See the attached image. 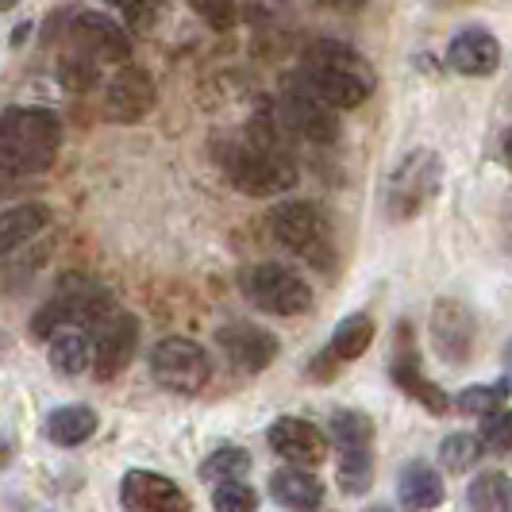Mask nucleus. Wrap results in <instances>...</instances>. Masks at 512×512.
Returning a JSON list of instances; mask_svg holds the SVG:
<instances>
[{"label":"nucleus","instance_id":"f257e3e1","mask_svg":"<svg viewBox=\"0 0 512 512\" xmlns=\"http://www.w3.org/2000/svg\"><path fill=\"white\" fill-rule=\"evenodd\" d=\"M228 178L247 197H278L297 185V162L278 147V135L266 120H255L228 151Z\"/></svg>","mask_w":512,"mask_h":512},{"label":"nucleus","instance_id":"f03ea898","mask_svg":"<svg viewBox=\"0 0 512 512\" xmlns=\"http://www.w3.org/2000/svg\"><path fill=\"white\" fill-rule=\"evenodd\" d=\"M62 147V124L51 108H8L0 124L4 178H31L51 170Z\"/></svg>","mask_w":512,"mask_h":512},{"label":"nucleus","instance_id":"7ed1b4c3","mask_svg":"<svg viewBox=\"0 0 512 512\" xmlns=\"http://www.w3.org/2000/svg\"><path fill=\"white\" fill-rule=\"evenodd\" d=\"M305 81L316 97L332 104V108H359L370 93H374V70L355 47L335 43V39H320L312 43L305 58Z\"/></svg>","mask_w":512,"mask_h":512},{"label":"nucleus","instance_id":"20e7f679","mask_svg":"<svg viewBox=\"0 0 512 512\" xmlns=\"http://www.w3.org/2000/svg\"><path fill=\"white\" fill-rule=\"evenodd\" d=\"M270 231L274 239L282 243L285 251L301 255L305 262H312L316 270L332 274L335 251H332V228L324 220V212L312 205V201H285L274 208L270 216Z\"/></svg>","mask_w":512,"mask_h":512},{"label":"nucleus","instance_id":"39448f33","mask_svg":"<svg viewBox=\"0 0 512 512\" xmlns=\"http://www.w3.org/2000/svg\"><path fill=\"white\" fill-rule=\"evenodd\" d=\"M439 181H443V162L436 151L428 147H416L409 151L397 170L385 181V208H389V220H409L420 208L428 205L439 193Z\"/></svg>","mask_w":512,"mask_h":512},{"label":"nucleus","instance_id":"423d86ee","mask_svg":"<svg viewBox=\"0 0 512 512\" xmlns=\"http://www.w3.org/2000/svg\"><path fill=\"white\" fill-rule=\"evenodd\" d=\"M151 378L166 393H178V397H197L208 382H212V359L197 339H185V335H170V339H158L151 351Z\"/></svg>","mask_w":512,"mask_h":512},{"label":"nucleus","instance_id":"0eeeda50","mask_svg":"<svg viewBox=\"0 0 512 512\" xmlns=\"http://www.w3.org/2000/svg\"><path fill=\"white\" fill-rule=\"evenodd\" d=\"M243 293L247 301L270 316H301L312 308V289L305 278L285 270L278 262H258L243 274Z\"/></svg>","mask_w":512,"mask_h":512},{"label":"nucleus","instance_id":"6e6552de","mask_svg":"<svg viewBox=\"0 0 512 512\" xmlns=\"http://www.w3.org/2000/svg\"><path fill=\"white\" fill-rule=\"evenodd\" d=\"M474 347H478V320H474L470 305L443 297L432 308V351L447 366H466L474 359Z\"/></svg>","mask_w":512,"mask_h":512},{"label":"nucleus","instance_id":"1a4fd4ad","mask_svg":"<svg viewBox=\"0 0 512 512\" xmlns=\"http://www.w3.org/2000/svg\"><path fill=\"white\" fill-rule=\"evenodd\" d=\"M389 374H393V382L401 393H409L412 401H420L428 412H443L451 409V401H447V393L439 389L436 382H428L424 378V366H420V351H416V335H412V324L409 320H401L397 324V339H393V362H389Z\"/></svg>","mask_w":512,"mask_h":512},{"label":"nucleus","instance_id":"9d476101","mask_svg":"<svg viewBox=\"0 0 512 512\" xmlns=\"http://www.w3.org/2000/svg\"><path fill=\"white\" fill-rule=\"evenodd\" d=\"M332 112V104L324 101V97H316L305 81L289 85L282 104H278V116L285 120V128L293 131V135H301V139H308V143H320V147H328V143L339 139V124H335Z\"/></svg>","mask_w":512,"mask_h":512},{"label":"nucleus","instance_id":"9b49d317","mask_svg":"<svg viewBox=\"0 0 512 512\" xmlns=\"http://www.w3.org/2000/svg\"><path fill=\"white\" fill-rule=\"evenodd\" d=\"M139 351V320L131 312L108 316L101 328L93 332V378L112 382L128 370V362Z\"/></svg>","mask_w":512,"mask_h":512},{"label":"nucleus","instance_id":"f8f14e48","mask_svg":"<svg viewBox=\"0 0 512 512\" xmlns=\"http://www.w3.org/2000/svg\"><path fill=\"white\" fill-rule=\"evenodd\" d=\"M120 505L131 512H189V497L166 474L128 470L120 482Z\"/></svg>","mask_w":512,"mask_h":512},{"label":"nucleus","instance_id":"ddd939ff","mask_svg":"<svg viewBox=\"0 0 512 512\" xmlns=\"http://www.w3.org/2000/svg\"><path fill=\"white\" fill-rule=\"evenodd\" d=\"M216 343L228 355V362H235L247 374H262L270 362L278 359V351H282L278 335L258 328V324H224L216 332Z\"/></svg>","mask_w":512,"mask_h":512},{"label":"nucleus","instance_id":"4468645a","mask_svg":"<svg viewBox=\"0 0 512 512\" xmlns=\"http://www.w3.org/2000/svg\"><path fill=\"white\" fill-rule=\"evenodd\" d=\"M266 443L274 447V455L297 466H320L328 459V439L316 424H308L301 416H278L266 432Z\"/></svg>","mask_w":512,"mask_h":512},{"label":"nucleus","instance_id":"2eb2a0df","mask_svg":"<svg viewBox=\"0 0 512 512\" xmlns=\"http://www.w3.org/2000/svg\"><path fill=\"white\" fill-rule=\"evenodd\" d=\"M70 35L81 51L97 54L101 62H128L131 58V35L124 24H116L104 12H77Z\"/></svg>","mask_w":512,"mask_h":512},{"label":"nucleus","instance_id":"dca6fc26","mask_svg":"<svg viewBox=\"0 0 512 512\" xmlns=\"http://www.w3.org/2000/svg\"><path fill=\"white\" fill-rule=\"evenodd\" d=\"M104 108H108V116H112L116 124H139L154 108L151 74L139 70V66L116 70V77L108 81V93H104Z\"/></svg>","mask_w":512,"mask_h":512},{"label":"nucleus","instance_id":"f3484780","mask_svg":"<svg viewBox=\"0 0 512 512\" xmlns=\"http://www.w3.org/2000/svg\"><path fill=\"white\" fill-rule=\"evenodd\" d=\"M447 66L462 77H486L501 66V39L486 27H462L447 43Z\"/></svg>","mask_w":512,"mask_h":512},{"label":"nucleus","instance_id":"a211bd4d","mask_svg":"<svg viewBox=\"0 0 512 512\" xmlns=\"http://www.w3.org/2000/svg\"><path fill=\"white\" fill-rule=\"evenodd\" d=\"M270 497L285 509H320L324 505V486L316 474H308V466L289 462L285 470L270 474Z\"/></svg>","mask_w":512,"mask_h":512},{"label":"nucleus","instance_id":"6ab92c4d","mask_svg":"<svg viewBox=\"0 0 512 512\" xmlns=\"http://www.w3.org/2000/svg\"><path fill=\"white\" fill-rule=\"evenodd\" d=\"M397 497L405 509H439L447 489H443L439 470H432V462H409L397 478Z\"/></svg>","mask_w":512,"mask_h":512},{"label":"nucleus","instance_id":"aec40b11","mask_svg":"<svg viewBox=\"0 0 512 512\" xmlns=\"http://www.w3.org/2000/svg\"><path fill=\"white\" fill-rule=\"evenodd\" d=\"M51 224V208L39 205V201H27V205H12L0 216V251L12 255L16 247L31 243L35 235H43Z\"/></svg>","mask_w":512,"mask_h":512},{"label":"nucleus","instance_id":"412c9836","mask_svg":"<svg viewBox=\"0 0 512 512\" xmlns=\"http://www.w3.org/2000/svg\"><path fill=\"white\" fill-rule=\"evenodd\" d=\"M47 359L58 374H85L93 366V347H89V335L77 332V324L70 328H58L47 339Z\"/></svg>","mask_w":512,"mask_h":512},{"label":"nucleus","instance_id":"4be33fe9","mask_svg":"<svg viewBox=\"0 0 512 512\" xmlns=\"http://www.w3.org/2000/svg\"><path fill=\"white\" fill-rule=\"evenodd\" d=\"M97 432V412L89 405H62L47 416V436L58 447H77L85 439H93Z\"/></svg>","mask_w":512,"mask_h":512},{"label":"nucleus","instance_id":"5701e85b","mask_svg":"<svg viewBox=\"0 0 512 512\" xmlns=\"http://www.w3.org/2000/svg\"><path fill=\"white\" fill-rule=\"evenodd\" d=\"M370 343H374V320H370L366 312H351V316H343V320L335 324L328 347H332L343 362H355L370 351Z\"/></svg>","mask_w":512,"mask_h":512},{"label":"nucleus","instance_id":"b1692460","mask_svg":"<svg viewBox=\"0 0 512 512\" xmlns=\"http://www.w3.org/2000/svg\"><path fill=\"white\" fill-rule=\"evenodd\" d=\"M335 478L347 497H362L374 482V447H339Z\"/></svg>","mask_w":512,"mask_h":512},{"label":"nucleus","instance_id":"393cba45","mask_svg":"<svg viewBox=\"0 0 512 512\" xmlns=\"http://www.w3.org/2000/svg\"><path fill=\"white\" fill-rule=\"evenodd\" d=\"M466 501H470V509H478V512L512 509V478L501 474V470H486V474H478V478L470 482Z\"/></svg>","mask_w":512,"mask_h":512},{"label":"nucleus","instance_id":"a878e982","mask_svg":"<svg viewBox=\"0 0 512 512\" xmlns=\"http://www.w3.org/2000/svg\"><path fill=\"white\" fill-rule=\"evenodd\" d=\"M509 401V382H489V385H466L459 397H455V409L466 412V416H493V412L505 409Z\"/></svg>","mask_w":512,"mask_h":512},{"label":"nucleus","instance_id":"bb28decb","mask_svg":"<svg viewBox=\"0 0 512 512\" xmlns=\"http://www.w3.org/2000/svg\"><path fill=\"white\" fill-rule=\"evenodd\" d=\"M332 439L335 447H374V420L359 409L332 412Z\"/></svg>","mask_w":512,"mask_h":512},{"label":"nucleus","instance_id":"cd10ccee","mask_svg":"<svg viewBox=\"0 0 512 512\" xmlns=\"http://www.w3.org/2000/svg\"><path fill=\"white\" fill-rule=\"evenodd\" d=\"M482 436H470V432H455V436H447L439 443V462H443V470H451V474H466V470H474V462L482 459Z\"/></svg>","mask_w":512,"mask_h":512},{"label":"nucleus","instance_id":"c85d7f7f","mask_svg":"<svg viewBox=\"0 0 512 512\" xmlns=\"http://www.w3.org/2000/svg\"><path fill=\"white\" fill-rule=\"evenodd\" d=\"M251 474V455L243 447H216L201 462V478L205 482H231V478H247Z\"/></svg>","mask_w":512,"mask_h":512},{"label":"nucleus","instance_id":"c756f323","mask_svg":"<svg viewBox=\"0 0 512 512\" xmlns=\"http://www.w3.org/2000/svg\"><path fill=\"white\" fill-rule=\"evenodd\" d=\"M97 62H101L97 54H89V51H81V47H77V54H70V58L58 66L62 85H66V89H74V93L93 89V85H97V77H101L97 74Z\"/></svg>","mask_w":512,"mask_h":512},{"label":"nucleus","instance_id":"7c9ffc66","mask_svg":"<svg viewBox=\"0 0 512 512\" xmlns=\"http://www.w3.org/2000/svg\"><path fill=\"white\" fill-rule=\"evenodd\" d=\"M212 509L224 512H251L258 509V493L243 478H231V482H216L212 489Z\"/></svg>","mask_w":512,"mask_h":512},{"label":"nucleus","instance_id":"2f4dec72","mask_svg":"<svg viewBox=\"0 0 512 512\" xmlns=\"http://www.w3.org/2000/svg\"><path fill=\"white\" fill-rule=\"evenodd\" d=\"M162 16H166V0H131V4H124V24L139 35H151Z\"/></svg>","mask_w":512,"mask_h":512},{"label":"nucleus","instance_id":"473e14b6","mask_svg":"<svg viewBox=\"0 0 512 512\" xmlns=\"http://www.w3.org/2000/svg\"><path fill=\"white\" fill-rule=\"evenodd\" d=\"M193 12H197L208 27H216V31H231L235 20H239V12H235L231 0H193Z\"/></svg>","mask_w":512,"mask_h":512},{"label":"nucleus","instance_id":"72a5a7b5","mask_svg":"<svg viewBox=\"0 0 512 512\" xmlns=\"http://www.w3.org/2000/svg\"><path fill=\"white\" fill-rule=\"evenodd\" d=\"M482 439L493 451H512V412H493L482 424Z\"/></svg>","mask_w":512,"mask_h":512},{"label":"nucleus","instance_id":"f704fd0d","mask_svg":"<svg viewBox=\"0 0 512 512\" xmlns=\"http://www.w3.org/2000/svg\"><path fill=\"white\" fill-rule=\"evenodd\" d=\"M316 4H324V8H332V12H359L366 0H316Z\"/></svg>","mask_w":512,"mask_h":512},{"label":"nucleus","instance_id":"c9c22d12","mask_svg":"<svg viewBox=\"0 0 512 512\" xmlns=\"http://www.w3.org/2000/svg\"><path fill=\"white\" fill-rule=\"evenodd\" d=\"M27 35H31V20H24V24L16 27V35H12V47H20Z\"/></svg>","mask_w":512,"mask_h":512},{"label":"nucleus","instance_id":"e433bc0d","mask_svg":"<svg viewBox=\"0 0 512 512\" xmlns=\"http://www.w3.org/2000/svg\"><path fill=\"white\" fill-rule=\"evenodd\" d=\"M501 154H505V166L512 170V131H505V139H501Z\"/></svg>","mask_w":512,"mask_h":512},{"label":"nucleus","instance_id":"4c0bfd02","mask_svg":"<svg viewBox=\"0 0 512 512\" xmlns=\"http://www.w3.org/2000/svg\"><path fill=\"white\" fill-rule=\"evenodd\" d=\"M16 4H20V0H0V12H12Z\"/></svg>","mask_w":512,"mask_h":512},{"label":"nucleus","instance_id":"58836bf2","mask_svg":"<svg viewBox=\"0 0 512 512\" xmlns=\"http://www.w3.org/2000/svg\"><path fill=\"white\" fill-rule=\"evenodd\" d=\"M104 4H116V8H124V4H131V0H104Z\"/></svg>","mask_w":512,"mask_h":512},{"label":"nucleus","instance_id":"ea45409f","mask_svg":"<svg viewBox=\"0 0 512 512\" xmlns=\"http://www.w3.org/2000/svg\"><path fill=\"white\" fill-rule=\"evenodd\" d=\"M509 362H512V347H509Z\"/></svg>","mask_w":512,"mask_h":512}]
</instances>
